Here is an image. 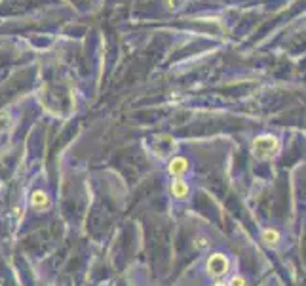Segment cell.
<instances>
[{"mask_svg":"<svg viewBox=\"0 0 306 286\" xmlns=\"http://www.w3.org/2000/svg\"><path fill=\"white\" fill-rule=\"evenodd\" d=\"M251 151L259 160L272 159V157H276L280 153V139L272 134L257 135L251 143Z\"/></svg>","mask_w":306,"mask_h":286,"instance_id":"1","label":"cell"},{"mask_svg":"<svg viewBox=\"0 0 306 286\" xmlns=\"http://www.w3.org/2000/svg\"><path fill=\"white\" fill-rule=\"evenodd\" d=\"M171 195L175 197V199H179V200H185V199H189V195H190V185L183 177H177V180H173L171 182Z\"/></svg>","mask_w":306,"mask_h":286,"instance_id":"5","label":"cell"},{"mask_svg":"<svg viewBox=\"0 0 306 286\" xmlns=\"http://www.w3.org/2000/svg\"><path fill=\"white\" fill-rule=\"evenodd\" d=\"M260 240H263L268 248H276L280 244V240H282V235L276 229H265L260 233Z\"/></svg>","mask_w":306,"mask_h":286,"instance_id":"6","label":"cell"},{"mask_svg":"<svg viewBox=\"0 0 306 286\" xmlns=\"http://www.w3.org/2000/svg\"><path fill=\"white\" fill-rule=\"evenodd\" d=\"M228 269H230V262L225 254H211L207 258V263H205V271L207 275L213 278H221L223 275H227Z\"/></svg>","mask_w":306,"mask_h":286,"instance_id":"2","label":"cell"},{"mask_svg":"<svg viewBox=\"0 0 306 286\" xmlns=\"http://www.w3.org/2000/svg\"><path fill=\"white\" fill-rule=\"evenodd\" d=\"M190 168V162L189 159H185V157H173L169 160V164H167V170H169V174L175 175V177H183V175L189 172Z\"/></svg>","mask_w":306,"mask_h":286,"instance_id":"3","label":"cell"},{"mask_svg":"<svg viewBox=\"0 0 306 286\" xmlns=\"http://www.w3.org/2000/svg\"><path fill=\"white\" fill-rule=\"evenodd\" d=\"M194 246H196V250H200V252H205V250L211 248V238L207 237V235H198V237L194 238Z\"/></svg>","mask_w":306,"mask_h":286,"instance_id":"7","label":"cell"},{"mask_svg":"<svg viewBox=\"0 0 306 286\" xmlns=\"http://www.w3.org/2000/svg\"><path fill=\"white\" fill-rule=\"evenodd\" d=\"M31 206L34 208V210H48V208L52 206L50 195H48L46 191H42V189L32 191V195H31Z\"/></svg>","mask_w":306,"mask_h":286,"instance_id":"4","label":"cell"},{"mask_svg":"<svg viewBox=\"0 0 306 286\" xmlns=\"http://www.w3.org/2000/svg\"><path fill=\"white\" fill-rule=\"evenodd\" d=\"M227 286H247V280H245V277H242V275H234V277L228 280Z\"/></svg>","mask_w":306,"mask_h":286,"instance_id":"8","label":"cell"},{"mask_svg":"<svg viewBox=\"0 0 306 286\" xmlns=\"http://www.w3.org/2000/svg\"><path fill=\"white\" fill-rule=\"evenodd\" d=\"M213 286H227V282H223V280H217V282H215Z\"/></svg>","mask_w":306,"mask_h":286,"instance_id":"9","label":"cell"}]
</instances>
